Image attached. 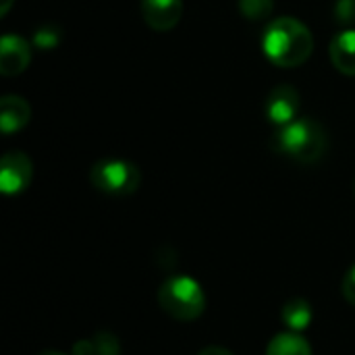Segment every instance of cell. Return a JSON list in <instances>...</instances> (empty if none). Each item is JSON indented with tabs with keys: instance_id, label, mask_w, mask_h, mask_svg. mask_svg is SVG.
I'll return each mask as SVG.
<instances>
[{
	"instance_id": "cell-1",
	"label": "cell",
	"mask_w": 355,
	"mask_h": 355,
	"mask_svg": "<svg viewBox=\"0 0 355 355\" xmlns=\"http://www.w3.org/2000/svg\"><path fill=\"white\" fill-rule=\"evenodd\" d=\"M262 50L272 64L293 69L310 58L314 50V37L302 21L293 17H279L266 25Z\"/></svg>"
},
{
	"instance_id": "cell-2",
	"label": "cell",
	"mask_w": 355,
	"mask_h": 355,
	"mask_svg": "<svg viewBox=\"0 0 355 355\" xmlns=\"http://www.w3.org/2000/svg\"><path fill=\"white\" fill-rule=\"evenodd\" d=\"M327 146L329 137L324 127L312 119H295L293 123L279 127V131L272 135V148L302 164L320 160L327 152Z\"/></svg>"
},
{
	"instance_id": "cell-3",
	"label": "cell",
	"mask_w": 355,
	"mask_h": 355,
	"mask_svg": "<svg viewBox=\"0 0 355 355\" xmlns=\"http://www.w3.org/2000/svg\"><path fill=\"white\" fill-rule=\"evenodd\" d=\"M158 304L162 312L168 314L171 318L179 322H191L204 314L206 293L196 279L187 275H175L160 285Z\"/></svg>"
},
{
	"instance_id": "cell-4",
	"label": "cell",
	"mask_w": 355,
	"mask_h": 355,
	"mask_svg": "<svg viewBox=\"0 0 355 355\" xmlns=\"http://www.w3.org/2000/svg\"><path fill=\"white\" fill-rule=\"evenodd\" d=\"M89 181L98 191H102L106 196L123 198V196H131L137 191V187L141 183V175L133 162L108 158V160H100L92 166Z\"/></svg>"
},
{
	"instance_id": "cell-5",
	"label": "cell",
	"mask_w": 355,
	"mask_h": 355,
	"mask_svg": "<svg viewBox=\"0 0 355 355\" xmlns=\"http://www.w3.org/2000/svg\"><path fill=\"white\" fill-rule=\"evenodd\" d=\"M33 177V164L23 152H8L0 162V189L6 196L25 191Z\"/></svg>"
},
{
	"instance_id": "cell-6",
	"label": "cell",
	"mask_w": 355,
	"mask_h": 355,
	"mask_svg": "<svg viewBox=\"0 0 355 355\" xmlns=\"http://www.w3.org/2000/svg\"><path fill=\"white\" fill-rule=\"evenodd\" d=\"M300 106L302 98L293 85H277L264 102V112L275 125L285 127L297 119Z\"/></svg>"
},
{
	"instance_id": "cell-7",
	"label": "cell",
	"mask_w": 355,
	"mask_h": 355,
	"mask_svg": "<svg viewBox=\"0 0 355 355\" xmlns=\"http://www.w3.org/2000/svg\"><path fill=\"white\" fill-rule=\"evenodd\" d=\"M31 60L29 44L15 33H6L0 40V73L4 77L21 75Z\"/></svg>"
},
{
	"instance_id": "cell-8",
	"label": "cell",
	"mask_w": 355,
	"mask_h": 355,
	"mask_svg": "<svg viewBox=\"0 0 355 355\" xmlns=\"http://www.w3.org/2000/svg\"><path fill=\"white\" fill-rule=\"evenodd\" d=\"M146 23L156 31L173 29L183 15V0H141Z\"/></svg>"
},
{
	"instance_id": "cell-9",
	"label": "cell",
	"mask_w": 355,
	"mask_h": 355,
	"mask_svg": "<svg viewBox=\"0 0 355 355\" xmlns=\"http://www.w3.org/2000/svg\"><path fill=\"white\" fill-rule=\"evenodd\" d=\"M31 119V108L21 96H4L0 102V129L4 135H10L23 129Z\"/></svg>"
},
{
	"instance_id": "cell-10",
	"label": "cell",
	"mask_w": 355,
	"mask_h": 355,
	"mask_svg": "<svg viewBox=\"0 0 355 355\" xmlns=\"http://www.w3.org/2000/svg\"><path fill=\"white\" fill-rule=\"evenodd\" d=\"M331 60L337 71L355 77V29H345L333 37Z\"/></svg>"
},
{
	"instance_id": "cell-11",
	"label": "cell",
	"mask_w": 355,
	"mask_h": 355,
	"mask_svg": "<svg viewBox=\"0 0 355 355\" xmlns=\"http://www.w3.org/2000/svg\"><path fill=\"white\" fill-rule=\"evenodd\" d=\"M314 312L312 306L304 300V297H293L289 300L283 310H281V320L285 322V327L293 333H304L310 324H312Z\"/></svg>"
},
{
	"instance_id": "cell-12",
	"label": "cell",
	"mask_w": 355,
	"mask_h": 355,
	"mask_svg": "<svg viewBox=\"0 0 355 355\" xmlns=\"http://www.w3.org/2000/svg\"><path fill=\"white\" fill-rule=\"evenodd\" d=\"M71 355H121V343L110 333H96L89 339L77 341Z\"/></svg>"
},
{
	"instance_id": "cell-13",
	"label": "cell",
	"mask_w": 355,
	"mask_h": 355,
	"mask_svg": "<svg viewBox=\"0 0 355 355\" xmlns=\"http://www.w3.org/2000/svg\"><path fill=\"white\" fill-rule=\"evenodd\" d=\"M266 355H312L310 343L302 337V333H279L266 347Z\"/></svg>"
},
{
	"instance_id": "cell-14",
	"label": "cell",
	"mask_w": 355,
	"mask_h": 355,
	"mask_svg": "<svg viewBox=\"0 0 355 355\" xmlns=\"http://www.w3.org/2000/svg\"><path fill=\"white\" fill-rule=\"evenodd\" d=\"M275 0H239V10L250 21H264L272 15Z\"/></svg>"
},
{
	"instance_id": "cell-15",
	"label": "cell",
	"mask_w": 355,
	"mask_h": 355,
	"mask_svg": "<svg viewBox=\"0 0 355 355\" xmlns=\"http://www.w3.org/2000/svg\"><path fill=\"white\" fill-rule=\"evenodd\" d=\"M335 17L341 25H355V0H337Z\"/></svg>"
},
{
	"instance_id": "cell-16",
	"label": "cell",
	"mask_w": 355,
	"mask_h": 355,
	"mask_svg": "<svg viewBox=\"0 0 355 355\" xmlns=\"http://www.w3.org/2000/svg\"><path fill=\"white\" fill-rule=\"evenodd\" d=\"M33 42H35V46H37L40 50H50V48H54V46L58 44V33H56L54 29L46 27V29H40V31L35 33Z\"/></svg>"
},
{
	"instance_id": "cell-17",
	"label": "cell",
	"mask_w": 355,
	"mask_h": 355,
	"mask_svg": "<svg viewBox=\"0 0 355 355\" xmlns=\"http://www.w3.org/2000/svg\"><path fill=\"white\" fill-rule=\"evenodd\" d=\"M341 291H343V297L347 304L355 306V264L345 272L343 277V283H341Z\"/></svg>"
},
{
	"instance_id": "cell-18",
	"label": "cell",
	"mask_w": 355,
	"mask_h": 355,
	"mask_svg": "<svg viewBox=\"0 0 355 355\" xmlns=\"http://www.w3.org/2000/svg\"><path fill=\"white\" fill-rule=\"evenodd\" d=\"M198 355H235L233 352H229V349H225V347H218V345H208V347H204L202 352Z\"/></svg>"
},
{
	"instance_id": "cell-19",
	"label": "cell",
	"mask_w": 355,
	"mask_h": 355,
	"mask_svg": "<svg viewBox=\"0 0 355 355\" xmlns=\"http://www.w3.org/2000/svg\"><path fill=\"white\" fill-rule=\"evenodd\" d=\"M10 6H12V0H0V15L4 17L10 10Z\"/></svg>"
},
{
	"instance_id": "cell-20",
	"label": "cell",
	"mask_w": 355,
	"mask_h": 355,
	"mask_svg": "<svg viewBox=\"0 0 355 355\" xmlns=\"http://www.w3.org/2000/svg\"><path fill=\"white\" fill-rule=\"evenodd\" d=\"M37 355H67V354H60V352H42V354Z\"/></svg>"
}]
</instances>
